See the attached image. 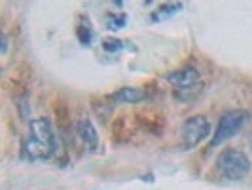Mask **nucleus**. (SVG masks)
Here are the masks:
<instances>
[{"instance_id":"1","label":"nucleus","mask_w":252,"mask_h":190,"mask_svg":"<svg viewBox=\"0 0 252 190\" xmlns=\"http://www.w3.org/2000/svg\"><path fill=\"white\" fill-rule=\"evenodd\" d=\"M53 152H55V135H53L51 122L46 116H38L34 120H31L29 131L23 141L25 158L32 160V162L50 160Z\"/></svg>"},{"instance_id":"2","label":"nucleus","mask_w":252,"mask_h":190,"mask_svg":"<svg viewBox=\"0 0 252 190\" xmlns=\"http://www.w3.org/2000/svg\"><path fill=\"white\" fill-rule=\"evenodd\" d=\"M216 169L227 181H243L251 173V160L243 151L224 149L216 158Z\"/></svg>"},{"instance_id":"3","label":"nucleus","mask_w":252,"mask_h":190,"mask_svg":"<svg viewBox=\"0 0 252 190\" xmlns=\"http://www.w3.org/2000/svg\"><path fill=\"white\" fill-rule=\"evenodd\" d=\"M167 80L175 86V97H177V99H182V101L197 97L199 91L203 89L201 73H199V69H195V67H191V65L180 69V71L171 73V75L167 76Z\"/></svg>"},{"instance_id":"4","label":"nucleus","mask_w":252,"mask_h":190,"mask_svg":"<svg viewBox=\"0 0 252 190\" xmlns=\"http://www.w3.org/2000/svg\"><path fill=\"white\" fill-rule=\"evenodd\" d=\"M249 120H251V113L249 111H241V109L239 111H229V113L224 114L220 118L218 126H216L215 133H213L211 149H215L218 145L226 143L227 139L235 137L241 129L249 124Z\"/></svg>"},{"instance_id":"5","label":"nucleus","mask_w":252,"mask_h":190,"mask_svg":"<svg viewBox=\"0 0 252 190\" xmlns=\"http://www.w3.org/2000/svg\"><path fill=\"white\" fill-rule=\"evenodd\" d=\"M209 133H211V124L205 116H189L188 120L182 124V129H180L184 151L195 149L199 143H203L209 137Z\"/></svg>"},{"instance_id":"6","label":"nucleus","mask_w":252,"mask_h":190,"mask_svg":"<svg viewBox=\"0 0 252 190\" xmlns=\"http://www.w3.org/2000/svg\"><path fill=\"white\" fill-rule=\"evenodd\" d=\"M110 99L116 105H135V103H140L142 99H146V93H144L142 88L126 86V88H120L116 93H112Z\"/></svg>"},{"instance_id":"7","label":"nucleus","mask_w":252,"mask_h":190,"mask_svg":"<svg viewBox=\"0 0 252 190\" xmlns=\"http://www.w3.org/2000/svg\"><path fill=\"white\" fill-rule=\"evenodd\" d=\"M76 133L80 141L88 147V149H95L97 143H99V135H97V129L93 126V122L88 120V118H82L76 122Z\"/></svg>"},{"instance_id":"8","label":"nucleus","mask_w":252,"mask_h":190,"mask_svg":"<svg viewBox=\"0 0 252 190\" xmlns=\"http://www.w3.org/2000/svg\"><path fill=\"white\" fill-rule=\"evenodd\" d=\"M178 10H182V4H167V6H161L159 10H156V13L152 15V19L154 21H159V19H165V17H171Z\"/></svg>"},{"instance_id":"9","label":"nucleus","mask_w":252,"mask_h":190,"mask_svg":"<svg viewBox=\"0 0 252 190\" xmlns=\"http://www.w3.org/2000/svg\"><path fill=\"white\" fill-rule=\"evenodd\" d=\"M106 21H108V27L110 29H122V27L126 25V21H127V17L126 15H116V13H108L106 15Z\"/></svg>"},{"instance_id":"10","label":"nucleus","mask_w":252,"mask_h":190,"mask_svg":"<svg viewBox=\"0 0 252 190\" xmlns=\"http://www.w3.org/2000/svg\"><path fill=\"white\" fill-rule=\"evenodd\" d=\"M102 48L106 51H118L124 48V42L118 40V38H106V40L102 42Z\"/></svg>"},{"instance_id":"11","label":"nucleus","mask_w":252,"mask_h":190,"mask_svg":"<svg viewBox=\"0 0 252 190\" xmlns=\"http://www.w3.org/2000/svg\"><path fill=\"white\" fill-rule=\"evenodd\" d=\"M78 38H80V42H82V44H89V42H91V38H93L91 27H86V25L78 27Z\"/></svg>"},{"instance_id":"12","label":"nucleus","mask_w":252,"mask_h":190,"mask_svg":"<svg viewBox=\"0 0 252 190\" xmlns=\"http://www.w3.org/2000/svg\"><path fill=\"white\" fill-rule=\"evenodd\" d=\"M251 151H252V137H251Z\"/></svg>"}]
</instances>
